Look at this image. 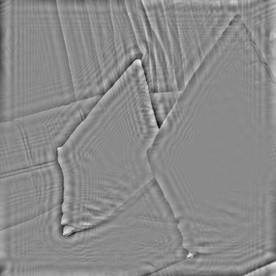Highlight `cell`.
<instances>
[{"instance_id": "6da1fadb", "label": "cell", "mask_w": 276, "mask_h": 276, "mask_svg": "<svg viewBox=\"0 0 276 276\" xmlns=\"http://www.w3.org/2000/svg\"><path fill=\"white\" fill-rule=\"evenodd\" d=\"M159 130L145 78L127 71L59 149L57 161L82 188L131 198L154 179L148 152Z\"/></svg>"}, {"instance_id": "7a4b0ae2", "label": "cell", "mask_w": 276, "mask_h": 276, "mask_svg": "<svg viewBox=\"0 0 276 276\" xmlns=\"http://www.w3.org/2000/svg\"><path fill=\"white\" fill-rule=\"evenodd\" d=\"M0 121L76 100L56 0H0Z\"/></svg>"}, {"instance_id": "3957f363", "label": "cell", "mask_w": 276, "mask_h": 276, "mask_svg": "<svg viewBox=\"0 0 276 276\" xmlns=\"http://www.w3.org/2000/svg\"><path fill=\"white\" fill-rule=\"evenodd\" d=\"M84 235V268L95 275L152 276L185 258L178 220L153 179Z\"/></svg>"}, {"instance_id": "277c9868", "label": "cell", "mask_w": 276, "mask_h": 276, "mask_svg": "<svg viewBox=\"0 0 276 276\" xmlns=\"http://www.w3.org/2000/svg\"><path fill=\"white\" fill-rule=\"evenodd\" d=\"M56 2L76 100L104 95L142 57L125 0Z\"/></svg>"}, {"instance_id": "5b68a950", "label": "cell", "mask_w": 276, "mask_h": 276, "mask_svg": "<svg viewBox=\"0 0 276 276\" xmlns=\"http://www.w3.org/2000/svg\"><path fill=\"white\" fill-rule=\"evenodd\" d=\"M102 96L0 121L1 175L57 161L59 149Z\"/></svg>"}, {"instance_id": "8992f818", "label": "cell", "mask_w": 276, "mask_h": 276, "mask_svg": "<svg viewBox=\"0 0 276 276\" xmlns=\"http://www.w3.org/2000/svg\"><path fill=\"white\" fill-rule=\"evenodd\" d=\"M182 92H149L152 109L160 128L175 104Z\"/></svg>"}, {"instance_id": "52a82bcc", "label": "cell", "mask_w": 276, "mask_h": 276, "mask_svg": "<svg viewBox=\"0 0 276 276\" xmlns=\"http://www.w3.org/2000/svg\"><path fill=\"white\" fill-rule=\"evenodd\" d=\"M237 2V1H234V0H232V1H230V3L233 4V3H236Z\"/></svg>"}]
</instances>
